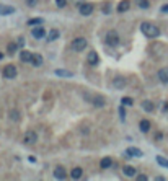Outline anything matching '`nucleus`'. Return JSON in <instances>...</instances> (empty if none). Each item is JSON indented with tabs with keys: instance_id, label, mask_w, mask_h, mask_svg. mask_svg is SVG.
Instances as JSON below:
<instances>
[{
	"instance_id": "e433bc0d",
	"label": "nucleus",
	"mask_w": 168,
	"mask_h": 181,
	"mask_svg": "<svg viewBox=\"0 0 168 181\" xmlns=\"http://www.w3.org/2000/svg\"><path fill=\"white\" fill-rule=\"evenodd\" d=\"M18 44H20V46H23V44H25V39H23V38H20V39H18Z\"/></svg>"
},
{
	"instance_id": "aec40b11",
	"label": "nucleus",
	"mask_w": 168,
	"mask_h": 181,
	"mask_svg": "<svg viewBox=\"0 0 168 181\" xmlns=\"http://www.w3.org/2000/svg\"><path fill=\"white\" fill-rule=\"evenodd\" d=\"M127 155H131V157H142V152L139 149H136V147H129L127 149Z\"/></svg>"
},
{
	"instance_id": "7c9ffc66",
	"label": "nucleus",
	"mask_w": 168,
	"mask_h": 181,
	"mask_svg": "<svg viewBox=\"0 0 168 181\" xmlns=\"http://www.w3.org/2000/svg\"><path fill=\"white\" fill-rule=\"evenodd\" d=\"M56 3H57V7H59V8H64L65 3H67V0H56Z\"/></svg>"
},
{
	"instance_id": "4be33fe9",
	"label": "nucleus",
	"mask_w": 168,
	"mask_h": 181,
	"mask_svg": "<svg viewBox=\"0 0 168 181\" xmlns=\"http://www.w3.org/2000/svg\"><path fill=\"white\" fill-rule=\"evenodd\" d=\"M113 165V160H111V158H103V160H101L100 162V166H101V168H109V166H111Z\"/></svg>"
},
{
	"instance_id": "f8f14e48",
	"label": "nucleus",
	"mask_w": 168,
	"mask_h": 181,
	"mask_svg": "<svg viewBox=\"0 0 168 181\" xmlns=\"http://www.w3.org/2000/svg\"><path fill=\"white\" fill-rule=\"evenodd\" d=\"M129 7H131V2H129V0H122V2L118 5V12H119V13H124V12L129 10Z\"/></svg>"
},
{
	"instance_id": "39448f33",
	"label": "nucleus",
	"mask_w": 168,
	"mask_h": 181,
	"mask_svg": "<svg viewBox=\"0 0 168 181\" xmlns=\"http://www.w3.org/2000/svg\"><path fill=\"white\" fill-rule=\"evenodd\" d=\"M54 178H57V179H65L67 178V171H65V168L64 166H56L54 168Z\"/></svg>"
},
{
	"instance_id": "cd10ccee",
	"label": "nucleus",
	"mask_w": 168,
	"mask_h": 181,
	"mask_svg": "<svg viewBox=\"0 0 168 181\" xmlns=\"http://www.w3.org/2000/svg\"><path fill=\"white\" fill-rule=\"evenodd\" d=\"M137 3H139V7H141V8H149V7H150L149 0H137Z\"/></svg>"
},
{
	"instance_id": "0eeeda50",
	"label": "nucleus",
	"mask_w": 168,
	"mask_h": 181,
	"mask_svg": "<svg viewBox=\"0 0 168 181\" xmlns=\"http://www.w3.org/2000/svg\"><path fill=\"white\" fill-rule=\"evenodd\" d=\"M15 13V8L10 5H5V3H0V17H5V15H12Z\"/></svg>"
},
{
	"instance_id": "5701e85b",
	"label": "nucleus",
	"mask_w": 168,
	"mask_h": 181,
	"mask_svg": "<svg viewBox=\"0 0 168 181\" xmlns=\"http://www.w3.org/2000/svg\"><path fill=\"white\" fill-rule=\"evenodd\" d=\"M57 38H59V31H57V30H51V33H49V36H47V41L52 42V41H56Z\"/></svg>"
},
{
	"instance_id": "dca6fc26",
	"label": "nucleus",
	"mask_w": 168,
	"mask_h": 181,
	"mask_svg": "<svg viewBox=\"0 0 168 181\" xmlns=\"http://www.w3.org/2000/svg\"><path fill=\"white\" fill-rule=\"evenodd\" d=\"M113 85H114V88H124V86H126V80H124L122 77H116Z\"/></svg>"
},
{
	"instance_id": "412c9836",
	"label": "nucleus",
	"mask_w": 168,
	"mask_h": 181,
	"mask_svg": "<svg viewBox=\"0 0 168 181\" xmlns=\"http://www.w3.org/2000/svg\"><path fill=\"white\" fill-rule=\"evenodd\" d=\"M142 110L147 111V113H152L153 111V103L152 101H142Z\"/></svg>"
},
{
	"instance_id": "72a5a7b5",
	"label": "nucleus",
	"mask_w": 168,
	"mask_h": 181,
	"mask_svg": "<svg viewBox=\"0 0 168 181\" xmlns=\"http://www.w3.org/2000/svg\"><path fill=\"white\" fill-rule=\"evenodd\" d=\"M137 179H139V181H147L149 178L145 176V175H139V176H137Z\"/></svg>"
},
{
	"instance_id": "f704fd0d",
	"label": "nucleus",
	"mask_w": 168,
	"mask_h": 181,
	"mask_svg": "<svg viewBox=\"0 0 168 181\" xmlns=\"http://www.w3.org/2000/svg\"><path fill=\"white\" fill-rule=\"evenodd\" d=\"M109 10H111V8H109V5H105V7H103V12H105V13H109Z\"/></svg>"
},
{
	"instance_id": "473e14b6",
	"label": "nucleus",
	"mask_w": 168,
	"mask_h": 181,
	"mask_svg": "<svg viewBox=\"0 0 168 181\" xmlns=\"http://www.w3.org/2000/svg\"><path fill=\"white\" fill-rule=\"evenodd\" d=\"M26 3L30 5V7H34L36 3H38V0H26Z\"/></svg>"
},
{
	"instance_id": "f3484780",
	"label": "nucleus",
	"mask_w": 168,
	"mask_h": 181,
	"mask_svg": "<svg viewBox=\"0 0 168 181\" xmlns=\"http://www.w3.org/2000/svg\"><path fill=\"white\" fill-rule=\"evenodd\" d=\"M158 78H160V82H163V83H168V69H162L158 72Z\"/></svg>"
},
{
	"instance_id": "20e7f679",
	"label": "nucleus",
	"mask_w": 168,
	"mask_h": 181,
	"mask_svg": "<svg viewBox=\"0 0 168 181\" xmlns=\"http://www.w3.org/2000/svg\"><path fill=\"white\" fill-rule=\"evenodd\" d=\"M2 74H3L5 78H15L17 77V67L15 66H7Z\"/></svg>"
},
{
	"instance_id": "c85d7f7f",
	"label": "nucleus",
	"mask_w": 168,
	"mask_h": 181,
	"mask_svg": "<svg viewBox=\"0 0 168 181\" xmlns=\"http://www.w3.org/2000/svg\"><path fill=\"white\" fill-rule=\"evenodd\" d=\"M121 103H122L124 106H132V105H134V101L126 96V98H122V100H121Z\"/></svg>"
},
{
	"instance_id": "f257e3e1",
	"label": "nucleus",
	"mask_w": 168,
	"mask_h": 181,
	"mask_svg": "<svg viewBox=\"0 0 168 181\" xmlns=\"http://www.w3.org/2000/svg\"><path fill=\"white\" fill-rule=\"evenodd\" d=\"M141 30L147 38H157V36H160V28L155 26L153 23H149V21H144L141 25Z\"/></svg>"
},
{
	"instance_id": "2eb2a0df",
	"label": "nucleus",
	"mask_w": 168,
	"mask_h": 181,
	"mask_svg": "<svg viewBox=\"0 0 168 181\" xmlns=\"http://www.w3.org/2000/svg\"><path fill=\"white\" fill-rule=\"evenodd\" d=\"M31 64H33L34 67H39V66H42V56H39V54H33Z\"/></svg>"
},
{
	"instance_id": "423d86ee",
	"label": "nucleus",
	"mask_w": 168,
	"mask_h": 181,
	"mask_svg": "<svg viewBox=\"0 0 168 181\" xmlns=\"http://www.w3.org/2000/svg\"><path fill=\"white\" fill-rule=\"evenodd\" d=\"M31 34H33V38H36V39H42L46 36V31H44V28H42V26H36V28L31 30Z\"/></svg>"
},
{
	"instance_id": "6ab92c4d",
	"label": "nucleus",
	"mask_w": 168,
	"mask_h": 181,
	"mask_svg": "<svg viewBox=\"0 0 168 181\" xmlns=\"http://www.w3.org/2000/svg\"><path fill=\"white\" fill-rule=\"evenodd\" d=\"M82 175H83V171H82V168H78V166H77V168H74V170H72V173H70V176L74 178V179H80V178H82Z\"/></svg>"
},
{
	"instance_id": "ddd939ff",
	"label": "nucleus",
	"mask_w": 168,
	"mask_h": 181,
	"mask_svg": "<svg viewBox=\"0 0 168 181\" xmlns=\"http://www.w3.org/2000/svg\"><path fill=\"white\" fill-rule=\"evenodd\" d=\"M122 171H124V175H126V176H136V168H134V166H131V165H126V166H124V168H122Z\"/></svg>"
},
{
	"instance_id": "4c0bfd02",
	"label": "nucleus",
	"mask_w": 168,
	"mask_h": 181,
	"mask_svg": "<svg viewBox=\"0 0 168 181\" xmlns=\"http://www.w3.org/2000/svg\"><path fill=\"white\" fill-rule=\"evenodd\" d=\"M0 59H3V54L2 52H0Z\"/></svg>"
},
{
	"instance_id": "c756f323",
	"label": "nucleus",
	"mask_w": 168,
	"mask_h": 181,
	"mask_svg": "<svg viewBox=\"0 0 168 181\" xmlns=\"http://www.w3.org/2000/svg\"><path fill=\"white\" fill-rule=\"evenodd\" d=\"M157 162H158V165H162V166H166V168H168V162L165 160L163 157H157Z\"/></svg>"
},
{
	"instance_id": "b1692460",
	"label": "nucleus",
	"mask_w": 168,
	"mask_h": 181,
	"mask_svg": "<svg viewBox=\"0 0 168 181\" xmlns=\"http://www.w3.org/2000/svg\"><path fill=\"white\" fill-rule=\"evenodd\" d=\"M20 44H17V42H10L8 46H7V51H8V54H15L17 49H18Z\"/></svg>"
},
{
	"instance_id": "c9c22d12",
	"label": "nucleus",
	"mask_w": 168,
	"mask_h": 181,
	"mask_svg": "<svg viewBox=\"0 0 168 181\" xmlns=\"http://www.w3.org/2000/svg\"><path fill=\"white\" fill-rule=\"evenodd\" d=\"M162 12H163V13H168V5H163V7H162Z\"/></svg>"
},
{
	"instance_id": "4468645a",
	"label": "nucleus",
	"mask_w": 168,
	"mask_h": 181,
	"mask_svg": "<svg viewBox=\"0 0 168 181\" xmlns=\"http://www.w3.org/2000/svg\"><path fill=\"white\" fill-rule=\"evenodd\" d=\"M20 59L23 61V62H31L33 54H31V52H28V51H21V52H20Z\"/></svg>"
},
{
	"instance_id": "9d476101",
	"label": "nucleus",
	"mask_w": 168,
	"mask_h": 181,
	"mask_svg": "<svg viewBox=\"0 0 168 181\" xmlns=\"http://www.w3.org/2000/svg\"><path fill=\"white\" fill-rule=\"evenodd\" d=\"M36 140H38V135H36V132H33V131L26 132V135H25V144H36Z\"/></svg>"
},
{
	"instance_id": "bb28decb",
	"label": "nucleus",
	"mask_w": 168,
	"mask_h": 181,
	"mask_svg": "<svg viewBox=\"0 0 168 181\" xmlns=\"http://www.w3.org/2000/svg\"><path fill=\"white\" fill-rule=\"evenodd\" d=\"M10 118H12V121H18L20 119V113L17 110H12L10 111Z\"/></svg>"
},
{
	"instance_id": "7ed1b4c3",
	"label": "nucleus",
	"mask_w": 168,
	"mask_h": 181,
	"mask_svg": "<svg viewBox=\"0 0 168 181\" xmlns=\"http://www.w3.org/2000/svg\"><path fill=\"white\" fill-rule=\"evenodd\" d=\"M106 44L108 46H118L119 44V36L116 31H108L106 34Z\"/></svg>"
},
{
	"instance_id": "2f4dec72",
	"label": "nucleus",
	"mask_w": 168,
	"mask_h": 181,
	"mask_svg": "<svg viewBox=\"0 0 168 181\" xmlns=\"http://www.w3.org/2000/svg\"><path fill=\"white\" fill-rule=\"evenodd\" d=\"M119 114H121V119H122V121L126 119V111H124V106L119 108Z\"/></svg>"
},
{
	"instance_id": "1a4fd4ad",
	"label": "nucleus",
	"mask_w": 168,
	"mask_h": 181,
	"mask_svg": "<svg viewBox=\"0 0 168 181\" xmlns=\"http://www.w3.org/2000/svg\"><path fill=\"white\" fill-rule=\"evenodd\" d=\"M91 103H93L95 108H103L106 105V100L101 96V95H95V98L91 100Z\"/></svg>"
},
{
	"instance_id": "9b49d317",
	"label": "nucleus",
	"mask_w": 168,
	"mask_h": 181,
	"mask_svg": "<svg viewBox=\"0 0 168 181\" xmlns=\"http://www.w3.org/2000/svg\"><path fill=\"white\" fill-rule=\"evenodd\" d=\"M86 61H88V64H90V66H96V64L100 62V57H98V54L93 51V52H90V54H88V57H86Z\"/></svg>"
},
{
	"instance_id": "f03ea898",
	"label": "nucleus",
	"mask_w": 168,
	"mask_h": 181,
	"mask_svg": "<svg viewBox=\"0 0 168 181\" xmlns=\"http://www.w3.org/2000/svg\"><path fill=\"white\" fill-rule=\"evenodd\" d=\"M72 51H75V52H82V51L86 47V39L85 38H77L72 41V44H70Z\"/></svg>"
},
{
	"instance_id": "a878e982",
	"label": "nucleus",
	"mask_w": 168,
	"mask_h": 181,
	"mask_svg": "<svg viewBox=\"0 0 168 181\" xmlns=\"http://www.w3.org/2000/svg\"><path fill=\"white\" fill-rule=\"evenodd\" d=\"M42 20L41 18H33V20H28V25L30 26H36V25H41Z\"/></svg>"
},
{
	"instance_id": "6e6552de",
	"label": "nucleus",
	"mask_w": 168,
	"mask_h": 181,
	"mask_svg": "<svg viewBox=\"0 0 168 181\" xmlns=\"http://www.w3.org/2000/svg\"><path fill=\"white\" fill-rule=\"evenodd\" d=\"M91 12H93V5L91 3H82L80 5V13H82L83 17L91 15Z\"/></svg>"
},
{
	"instance_id": "a211bd4d",
	"label": "nucleus",
	"mask_w": 168,
	"mask_h": 181,
	"mask_svg": "<svg viewBox=\"0 0 168 181\" xmlns=\"http://www.w3.org/2000/svg\"><path fill=\"white\" fill-rule=\"evenodd\" d=\"M139 127H141V131L142 132H149V129H150V122L147 119H142L141 122H139Z\"/></svg>"
},
{
	"instance_id": "393cba45",
	"label": "nucleus",
	"mask_w": 168,
	"mask_h": 181,
	"mask_svg": "<svg viewBox=\"0 0 168 181\" xmlns=\"http://www.w3.org/2000/svg\"><path fill=\"white\" fill-rule=\"evenodd\" d=\"M56 75H61V77H72V72L62 70V69H57V70H56Z\"/></svg>"
}]
</instances>
